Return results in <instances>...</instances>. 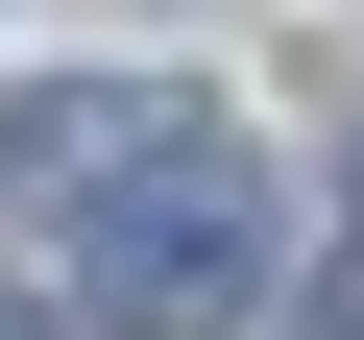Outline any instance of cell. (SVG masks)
Listing matches in <instances>:
<instances>
[{
    "label": "cell",
    "mask_w": 364,
    "mask_h": 340,
    "mask_svg": "<svg viewBox=\"0 0 364 340\" xmlns=\"http://www.w3.org/2000/svg\"><path fill=\"white\" fill-rule=\"evenodd\" d=\"M73 219H97V316H122V340H219V316L267 292V170H243L219 122L122 146V170H97Z\"/></svg>",
    "instance_id": "obj_1"
},
{
    "label": "cell",
    "mask_w": 364,
    "mask_h": 340,
    "mask_svg": "<svg viewBox=\"0 0 364 340\" xmlns=\"http://www.w3.org/2000/svg\"><path fill=\"white\" fill-rule=\"evenodd\" d=\"M195 97H146V73H49V97H0V195H97L122 146H170Z\"/></svg>",
    "instance_id": "obj_2"
},
{
    "label": "cell",
    "mask_w": 364,
    "mask_h": 340,
    "mask_svg": "<svg viewBox=\"0 0 364 340\" xmlns=\"http://www.w3.org/2000/svg\"><path fill=\"white\" fill-rule=\"evenodd\" d=\"M316 340H364V243H340V267H316Z\"/></svg>",
    "instance_id": "obj_3"
},
{
    "label": "cell",
    "mask_w": 364,
    "mask_h": 340,
    "mask_svg": "<svg viewBox=\"0 0 364 340\" xmlns=\"http://www.w3.org/2000/svg\"><path fill=\"white\" fill-rule=\"evenodd\" d=\"M0 340H49V316H25V292H0Z\"/></svg>",
    "instance_id": "obj_4"
}]
</instances>
